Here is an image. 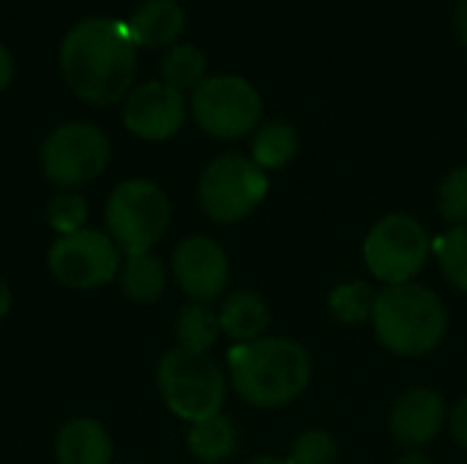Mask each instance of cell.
Instances as JSON below:
<instances>
[{"label":"cell","instance_id":"obj_1","mask_svg":"<svg viewBox=\"0 0 467 464\" xmlns=\"http://www.w3.org/2000/svg\"><path fill=\"white\" fill-rule=\"evenodd\" d=\"M137 66V44L112 19H82L60 46V71L68 88L90 104H115L126 96Z\"/></svg>","mask_w":467,"mask_h":464},{"label":"cell","instance_id":"obj_2","mask_svg":"<svg viewBox=\"0 0 467 464\" xmlns=\"http://www.w3.org/2000/svg\"><path fill=\"white\" fill-rule=\"evenodd\" d=\"M230 380L238 397L254 407H282L301 397L312 377L309 353L279 336L235 345L227 353Z\"/></svg>","mask_w":467,"mask_h":464},{"label":"cell","instance_id":"obj_3","mask_svg":"<svg viewBox=\"0 0 467 464\" xmlns=\"http://www.w3.org/2000/svg\"><path fill=\"white\" fill-rule=\"evenodd\" d=\"M375 334L383 347L397 356L432 353L449 328V314L441 298L421 284H389L378 293L372 312Z\"/></svg>","mask_w":467,"mask_h":464},{"label":"cell","instance_id":"obj_4","mask_svg":"<svg viewBox=\"0 0 467 464\" xmlns=\"http://www.w3.org/2000/svg\"><path fill=\"white\" fill-rule=\"evenodd\" d=\"M159 391L164 405L183 421L197 424L219 416L224 405V375L208 356L189 350H170L159 364Z\"/></svg>","mask_w":467,"mask_h":464},{"label":"cell","instance_id":"obj_5","mask_svg":"<svg viewBox=\"0 0 467 464\" xmlns=\"http://www.w3.org/2000/svg\"><path fill=\"white\" fill-rule=\"evenodd\" d=\"M268 194L265 172L241 153L213 159L200 178V205L219 224L246 219Z\"/></svg>","mask_w":467,"mask_h":464},{"label":"cell","instance_id":"obj_6","mask_svg":"<svg viewBox=\"0 0 467 464\" xmlns=\"http://www.w3.org/2000/svg\"><path fill=\"white\" fill-rule=\"evenodd\" d=\"M107 230L126 254L150 252V246L167 232L170 224V200L150 180H126L120 183L107 202Z\"/></svg>","mask_w":467,"mask_h":464},{"label":"cell","instance_id":"obj_7","mask_svg":"<svg viewBox=\"0 0 467 464\" xmlns=\"http://www.w3.org/2000/svg\"><path fill=\"white\" fill-rule=\"evenodd\" d=\"M192 112L202 131L219 139H238L249 134L263 115V101L254 85L244 77L222 74L202 79L192 93Z\"/></svg>","mask_w":467,"mask_h":464},{"label":"cell","instance_id":"obj_8","mask_svg":"<svg viewBox=\"0 0 467 464\" xmlns=\"http://www.w3.org/2000/svg\"><path fill=\"white\" fill-rule=\"evenodd\" d=\"M430 235L413 216L380 219L364 243V260L375 279L386 284H408L427 263Z\"/></svg>","mask_w":467,"mask_h":464},{"label":"cell","instance_id":"obj_9","mask_svg":"<svg viewBox=\"0 0 467 464\" xmlns=\"http://www.w3.org/2000/svg\"><path fill=\"white\" fill-rule=\"evenodd\" d=\"M109 161V139L90 123H66L55 129L41 148L44 175L63 186H82L104 172Z\"/></svg>","mask_w":467,"mask_h":464},{"label":"cell","instance_id":"obj_10","mask_svg":"<svg viewBox=\"0 0 467 464\" xmlns=\"http://www.w3.org/2000/svg\"><path fill=\"white\" fill-rule=\"evenodd\" d=\"M52 276L71 290H96L112 282L120 271L115 241L99 230L60 235L49 249Z\"/></svg>","mask_w":467,"mask_h":464},{"label":"cell","instance_id":"obj_11","mask_svg":"<svg viewBox=\"0 0 467 464\" xmlns=\"http://www.w3.org/2000/svg\"><path fill=\"white\" fill-rule=\"evenodd\" d=\"M172 273L178 287L194 304H211L227 287L230 263L219 243L205 235H192L178 243L172 254Z\"/></svg>","mask_w":467,"mask_h":464},{"label":"cell","instance_id":"obj_12","mask_svg":"<svg viewBox=\"0 0 467 464\" xmlns=\"http://www.w3.org/2000/svg\"><path fill=\"white\" fill-rule=\"evenodd\" d=\"M186 120L183 93L172 90L164 82H145L129 93L123 104V123L140 139L161 142L178 134Z\"/></svg>","mask_w":467,"mask_h":464},{"label":"cell","instance_id":"obj_13","mask_svg":"<svg viewBox=\"0 0 467 464\" xmlns=\"http://www.w3.org/2000/svg\"><path fill=\"white\" fill-rule=\"evenodd\" d=\"M446 421L443 399L430 388L408 391L394 402L391 410V432L405 446H424L438 438Z\"/></svg>","mask_w":467,"mask_h":464},{"label":"cell","instance_id":"obj_14","mask_svg":"<svg viewBox=\"0 0 467 464\" xmlns=\"http://www.w3.org/2000/svg\"><path fill=\"white\" fill-rule=\"evenodd\" d=\"M55 457L57 464H109L112 440L99 421L74 418L57 432Z\"/></svg>","mask_w":467,"mask_h":464},{"label":"cell","instance_id":"obj_15","mask_svg":"<svg viewBox=\"0 0 467 464\" xmlns=\"http://www.w3.org/2000/svg\"><path fill=\"white\" fill-rule=\"evenodd\" d=\"M183 25H186V16L178 3L148 0L131 14L126 30L137 46H164L181 36Z\"/></svg>","mask_w":467,"mask_h":464},{"label":"cell","instance_id":"obj_16","mask_svg":"<svg viewBox=\"0 0 467 464\" xmlns=\"http://www.w3.org/2000/svg\"><path fill=\"white\" fill-rule=\"evenodd\" d=\"M271 323V309L268 304L252 293V290H238L230 293L219 309V325L222 334H227L230 339H235L238 345L263 339L265 328Z\"/></svg>","mask_w":467,"mask_h":464},{"label":"cell","instance_id":"obj_17","mask_svg":"<svg viewBox=\"0 0 467 464\" xmlns=\"http://www.w3.org/2000/svg\"><path fill=\"white\" fill-rule=\"evenodd\" d=\"M118 276H120L123 295H129L137 304H153L164 293V284H167V271L161 260L150 252L126 254Z\"/></svg>","mask_w":467,"mask_h":464},{"label":"cell","instance_id":"obj_18","mask_svg":"<svg viewBox=\"0 0 467 464\" xmlns=\"http://www.w3.org/2000/svg\"><path fill=\"white\" fill-rule=\"evenodd\" d=\"M238 449V429L227 416H211L205 421L192 424L189 429V451L205 464H219L230 459Z\"/></svg>","mask_w":467,"mask_h":464},{"label":"cell","instance_id":"obj_19","mask_svg":"<svg viewBox=\"0 0 467 464\" xmlns=\"http://www.w3.org/2000/svg\"><path fill=\"white\" fill-rule=\"evenodd\" d=\"M296 153H298V134L293 126H287L282 120L265 123L252 142V161L263 172L285 167L287 161H293Z\"/></svg>","mask_w":467,"mask_h":464},{"label":"cell","instance_id":"obj_20","mask_svg":"<svg viewBox=\"0 0 467 464\" xmlns=\"http://www.w3.org/2000/svg\"><path fill=\"white\" fill-rule=\"evenodd\" d=\"M219 334H222L219 314L211 312L205 304H189L181 312V317H178V342H181V350L208 356V350L216 345Z\"/></svg>","mask_w":467,"mask_h":464},{"label":"cell","instance_id":"obj_21","mask_svg":"<svg viewBox=\"0 0 467 464\" xmlns=\"http://www.w3.org/2000/svg\"><path fill=\"white\" fill-rule=\"evenodd\" d=\"M202 79H205V55L197 46L181 44V46H172L164 55V60H161V82L170 85L172 90H178V93L194 90Z\"/></svg>","mask_w":467,"mask_h":464},{"label":"cell","instance_id":"obj_22","mask_svg":"<svg viewBox=\"0 0 467 464\" xmlns=\"http://www.w3.org/2000/svg\"><path fill=\"white\" fill-rule=\"evenodd\" d=\"M375 301H378V293H375L367 282H348V284H339V287L328 295V306H331L334 317L342 320L345 325H361V323L372 320Z\"/></svg>","mask_w":467,"mask_h":464},{"label":"cell","instance_id":"obj_23","mask_svg":"<svg viewBox=\"0 0 467 464\" xmlns=\"http://www.w3.org/2000/svg\"><path fill=\"white\" fill-rule=\"evenodd\" d=\"M435 254L443 268V276L457 290L467 293V224H460V227L449 230L443 238H438Z\"/></svg>","mask_w":467,"mask_h":464},{"label":"cell","instance_id":"obj_24","mask_svg":"<svg viewBox=\"0 0 467 464\" xmlns=\"http://www.w3.org/2000/svg\"><path fill=\"white\" fill-rule=\"evenodd\" d=\"M339 457V449H337V440L323 432V429H312V432H304L296 443H293V451H290V464H337Z\"/></svg>","mask_w":467,"mask_h":464},{"label":"cell","instance_id":"obj_25","mask_svg":"<svg viewBox=\"0 0 467 464\" xmlns=\"http://www.w3.org/2000/svg\"><path fill=\"white\" fill-rule=\"evenodd\" d=\"M85 219H88V205L79 194H57L49 202V224L60 235L85 230Z\"/></svg>","mask_w":467,"mask_h":464},{"label":"cell","instance_id":"obj_26","mask_svg":"<svg viewBox=\"0 0 467 464\" xmlns=\"http://www.w3.org/2000/svg\"><path fill=\"white\" fill-rule=\"evenodd\" d=\"M441 213L454 222V227L467 224V167H457L441 186Z\"/></svg>","mask_w":467,"mask_h":464},{"label":"cell","instance_id":"obj_27","mask_svg":"<svg viewBox=\"0 0 467 464\" xmlns=\"http://www.w3.org/2000/svg\"><path fill=\"white\" fill-rule=\"evenodd\" d=\"M451 432H454L457 443L467 449V399H462L451 413Z\"/></svg>","mask_w":467,"mask_h":464},{"label":"cell","instance_id":"obj_28","mask_svg":"<svg viewBox=\"0 0 467 464\" xmlns=\"http://www.w3.org/2000/svg\"><path fill=\"white\" fill-rule=\"evenodd\" d=\"M11 77H14V60H11L8 49L0 44V90H5V88H8Z\"/></svg>","mask_w":467,"mask_h":464},{"label":"cell","instance_id":"obj_29","mask_svg":"<svg viewBox=\"0 0 467 464\" xmlns=\"http://www.w3.org/2000/svg\"><path fill=\"white\" fill-rule=\"evenodd\" d=\"M457 36L467 46V0H462L460 8H457Z\"/></svg>","mask_w":467,"mask_h":464},{"label":"cell","instance_id":"obj_30","mask_svg":"<svg viewBox=\"0 0 467 464\" xmlns=\"http://www.w3.org/2000/svg\"><path fill=\"white\" fill-rule=\"evenodd\" d=\"M8 309H11V293H8L5 282L0 279V320L8 314Z\"/></svg>","mask_w":467,"mask_h":464},{"label":"cell","instance_id":"obj_31","mask_svg":"<svg viewBox=\"0 0 467 464\" xmlns=\"http://www.w3.org/2000/svg\"><path fill=\"white\" fill-rule=\"evenodd\" d=\"M397 464H432V462H430L424 454H405V457H402Z\"/></svg>","mask_w":467,"mask_h":464},{"label":"cell","instance_id":"obj_32","mask_svg":"<svg viewBox=\"0 0 467 464\" xmlns=\"http://www.w3.org/2000/svg\"><path fill=\"white\" fill-rule=\"evenodd\" d=\"M252 464H290L287 459H276V457H263V459H257V462Z\"/></svg>","mask_w":467,"mask_h":464}]
</instances>
